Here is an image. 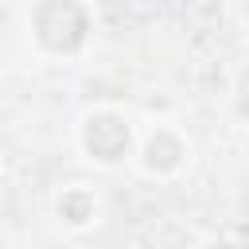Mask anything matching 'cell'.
<instances>
[{
  "mask_svg": "<svg viewBox=\"0 0 249 249\" xmlns=\"http://www.w3.org/2000/svg\"><path fill=\"white\" fill-rule=\"evenodd\" d=\"M35 35L47 51H74L86 39V12L74 0H43L35 8Z\"/></svg>",
  "mask_w": 249,
  "mask_h": 249,
  "instance_id": "obj_1",
  "label": "cell"
},
{
  "mask_svg": "<svg viewBox=\"0 0 249 249\" xmlns=\"http://www.w3.org/2000/svg\"><path fill=\"white\" fill-rule=\"evenodd\" d=\"M86 148H89V156H97V160H105V163L121 160L124 148H128V128H124V121L113 117V113L89 117V121H86Z\"/></svg>",
  "mask_w": 249,
  "mask_h": 249,
  "instance_id": "obj_2",
  "label": "cell"
},
{
  "mask_svg": "<svg viewBox=\"0 0 249 249\" xmlns=\"http://www.w3.org/2000/svg\"><path fill=\"white\" fill-rule=\"evenodd\" d=\"M179 156H183V144L171 136V132H156L152 136V144H148V167L152 171H171L175 163H179Z\"/></svg>",
  "mask_w": 249,
  "mask_h": 249,
  "instance_id": "obj_3",
  "label": "cell"
},
{
  "mask_svg": "<svg viewBox=\"0 0 249 249\" xmlns=\"http://www.w3.org/2000/svg\"><path fill=\"white\" fill-rule=\"evenodd\" d=\"M58 210H62V218H66V222H86V218H89V210H93V198H89V195H82V191H70V195H62Z\"/></svg>",
  "mask_w": 249,
  "mask_h": 249,
  "instance_id": "obj_4",
  "label": "cell"
}]
</instances>
